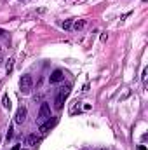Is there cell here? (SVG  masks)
<instances>
[{
  "label": "cell",
  "instance_id": "obj_17",
  "mask_svg": "<svg viewBox=\"0 0 148 150\" xmlns=\"http://www.w3.org/2000/svg\"><path fill=\"white\" fill-rule=\"evenodd\" d=\"M0 65H2V58H0Z\"/></svg>",
  "mask_w": 148,
  "mask_h": 150
},
{
  "label": "cell",
  "instance_id": "obj_13",
  "mask_svg": "<svg viewBox=\"0 0 148 150\" xmlns=\"http://www.w3.org/2000/svg\"><path fill=\"white\" fill-rule=\"evenodd\" d=\"M106 40H108V35H106V33H103V35H101V42H106Z\"/></svg>",
  "mask_w": 148,
  "mask_h": 150
},
{
  "label": "cell",
  "instance_id": "obj_6",
  "mask_svg": "<svg viewBox=\"0 0 148 150\" xmlns=\"http://www.w3.org/2000/svg\"><path fill=\"white\" fill-rule=\"evenodd\" d=\"M11 105H12V103H11V100H9V96H7V93H4V94H2V107H4L5 110H9Z\"/></svg>",
  "mask_w": 148,
  "mask_h": 150
},
{
  "label": "cell",
  "instance_id": "obj_7",
  "mask_svg": "<svg viewBox=\"0 0 148 150\" xmlns=\"http://www.w3.org/2000/svg\"><path fill=\"white\" fill-rule=\"evenodd\" d=\"M54 124H56V120H52V122H51V119H49V120H47V122H45V124L40 127V133H42V134H45V133H47V131H49V129L54 126Z\"/></svg>",
  "mask_w": 148,
  "mask_h": 150
},
{
  "label": "cell",
  "instance_id": "obj_11",
  "mask_svg": "<svg viewBox=\"0 0 148 150\" xmlns=\"http://www.w3.org/2000/svg\"><path fill=\"white\" fill-rule=\"evenodd\" d=\"M11 70H12V59H9L7 63V74H11Z\"/></svg>",
  "mask_w": 148,
  "mask_h": 150
},
{
  "label": "cell",
  "instance_id": "obj_8",
  "mask_svg": "<svg viewBox=\"0 0 148 150\" xmlns=\"http://www.w3.org/2000/svg\"><path fill=\"white\" fill-rule=\"evenodd\" d=\"M72 26H73L77 32H78V30H82V28L85 26V19H77V21H73V25H72Z\"/></svg>",
  "mask_w": 148,
  "mask_h": 150
},
{
  "label": "cell",
  "instance_id": "obj_2",
  "mask_svg": "<svg viewBox=\"0 0 148 150\" xmlns=\"http://www.w3.org/2000/svg\"><path fill=\"white\" fill-rule=\"evenodd\" d=\"M32 89H33V79H32V75H23L19 79V91L23 94H30Z\"/></svg>",
  "mask_w": 148,
  "mask_h": 150
},
{
  "label": "cell",
  "instance_id": "obj_5",
  "mask_svg": "<svg viewBox=\"0 0 148 150\" xmlns=\"http://www.w3.org/2000/svg\"><path fill=\"white\" fill-rule=\"evenodd\" d=\"M26 113H28L26 107H19V108H18V112H16V117H14V120H16L18 124H23V122L26 120Z\"/></svg>",
  "mask_w": 148,
  "mask_h": 150
},
{
  "label": "cell",
  "instance_id": "obj_15",
  "mask_svg": "<svg viewBox=\"0 0 148 150\" xmlns=\"http://www.w3.org/2000/svg\"><path fill=\"white\" fill-rule=\"evenodd\" d=\"M4 33H5V32H4V30L0 28V37H4Z\"/></svg>",
  "mask_w": 148,
  "mask_h": 150
},
{
  "label": "cell",
  "instance_id": "obj_12",
  "mask_svg": "<svg viewBox=\"0 0 148 150\" xmlns=\"http://www.w3.org/2000/svg\"><path fill=\"white\" fill-rule=\"evenodd\" d=\"M12 138V127H9V131H7V140H11Z\"/></svg>",
  "mask_w": 148,
  "mask_h": 150
},
{
  "label": "cell",
  "instance_id": "obj_16",
  "mask_svg": "<svg viewBox=\"0 0 148 150\" xmlns=\"http://www.w3.org/2000/svg\"><path fill=\"white\" fill-rule=\"evenodd\" d=\"M140 150H147V147H145V145H141V147H140Z\"/></svg>",
  "mask_w": 148,
  "mask_h": 150
},
{
  "label": "cell",
  "instance_id": "obj_19",
  "mask_svg": "<svg viewBox=\"0 0 148 150\" xmlns=\"http://www.w3.org/2000/svg\"><path fill=\"white\" fill-rule=\"evenodd\" d=\"M0 51H2V47H0Z\"/></svg>",
  "mask_w": 148,
  "mask_h": 150
},
{
  "label": "cell",
  "instance_id": "obj_3",
  "mask_svg": "<svg viewBox=\"0 0 148 150\" xmlns=\"http://www.w3.org/2000/svg\"><path fill=\"white\" fill-rule=\"evenodd\" d=\"M51 119V107H49V103H42L40 105V110H38V122L42 124V122H45V120H49Z\"/></svg>",
  "mask_w": 148,
  "mask_h": 150
},
{
  "label": "cell",
  "instance_id": "obj_14",
  "mask_svg": "<svg viewBox=\"0 0 148 150\" xmlns=\"http://www.w3.org/2000/svg\"><path fill=\"white\" fill-rule=\"evenodd\" d=\"M11 150H21V145H12V149Z\"/></svg>",
  "mask_w": 148,
  "mask_h": 150
},
{
  "label": "cell",
  "instance_id": "obj_1",
  "mask_svg": "<svg viewBox=\"0 0 148 150\" xmlns=\"http://www.w3.org/2000/svg\"><path fill=\"white\" fill-rule=\"evenodd\" d=\"M70 89H72V86H70V84H66L65 87H61L59 94H58V96H56V100H54V108H56V110H61V108H63V103H65L66 96L70 94Z\"/></svg>",
  "mask_w": 148,
  "mask_h": 150
},
{
  "label": "cell",
  "instance_id": "obj_9",
  "mask_svg": "<svg viewBox=\"0 0 148 150\" xmlns=\"http://www.w3.org/2000/svg\"><path fill=\"white\" fill-rule=\"evenodd\" d=\"M26 143H28V145H32V147H35V145L38 143V136H37V134H30V136L26 138Z\"/></svg>",
  "mask_w": 148,
  "mask_h": 150
},
{
  "label": "cell",
  "instance_id": "obj_18",
  "mask_svg": "<svg viewBox=\"0 0 148 150\" xmlns=\"http://www.w3.org/2000/svg\"><path fill=\"white\" fill-rule=\"evenodd\" d=\"M21 150H28V149H21Z\"/></svg>",
  "mask_w": 148,
  "mask_h": 150
},
{
  "label": "cell",
  "instance_id": "obj_10",
  "mask_svg": "<svg viewBox=\"0 0 148 150\" xmlns=\"http://www.w3.org/2000/svg\"><path fill=\"white\" fill-rule=\"evenodd\" d=\"M72 25H73V21H72V19H66V21L63 23V28H65V30H70Z\"/></svg>",
  "mask_w": 148,
  "mask_h": 150
},
{
  "label": "cell",
  "instance_id": "obj_4",
  "mask_svg": "<svg viewBox=\"0 0 148 150\" xmlns=\"http://www.w3.org/2000/svg\"><path fill=\"white\" fill-rule=\"evenodd\" d=\"M65 80V72L63 70H54L51 77H49V82L51 84H59V82H63Z\"/></svg>",
  "mask_w": 148,
  "mask_h": 150
}]
</instances>
